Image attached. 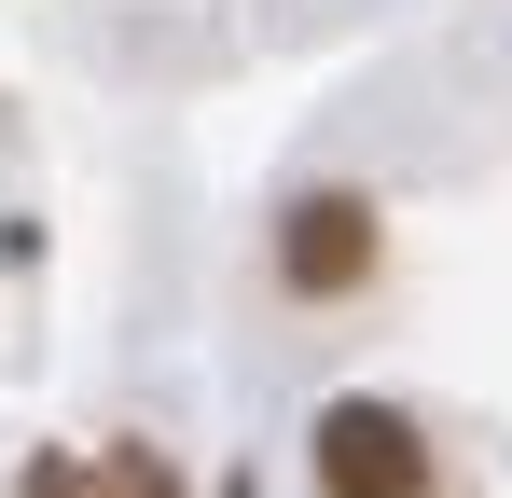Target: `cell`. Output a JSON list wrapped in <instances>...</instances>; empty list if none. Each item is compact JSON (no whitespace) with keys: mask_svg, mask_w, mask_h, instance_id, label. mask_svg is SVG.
Instances as JSON below:
<instances>
[{"mask_svg":"<svg viewBox=\"0 0 512 498\" xmlns=\"http://www.w3.org/2000/svg\"><path fill=\"white\" fill-rule=\"evenodd\" d=\"M222 498H263V485H222Z\"/></svg>","mask_w":512,"mask_h":498,"instance_id":"cell-4","label":"cell"},{"mask_svg":"<svg viewBox=\"0 0 512 498\" xmlns=\"http://www.w3.org/2000/svg\"><path fill=\"white\" fill-rule=\"evenodd\" d=\"M319 498H429V443L402 402H333L319 415Z\"/></svg>","mask_w":512,"mask_h":498,"instance_id":"cell-1","label":"cell"},{"mask_svg":"<svg viewBox=\"0 0 512 498\" xmlns=\"http://www.w3.org/2000/svg\"><path fill=\"white\" fill-rule=\"evenodd\" d=\"M374 249H388L374 194H305V208L277 222V277H291L305 305H333V291H360V277H374Z\"/></svg>","mask_w":512,"mask_h":498,"instance_id":"cell-2","label":"cell"},{"mask_svg":"<svg viewBox=\"0 0 512 498\" xmlns=\"http://www.w3.org/2000/svg\"><path fill=\"white\" fill-rule=\"evenodd\" d=\"M97 498H180V471H167V443H125V457L97 471Z\"/></svg>","mask_w":512,"mask_h":498,"instance_id":"cell-3","label":"cell"}]
</instances>
